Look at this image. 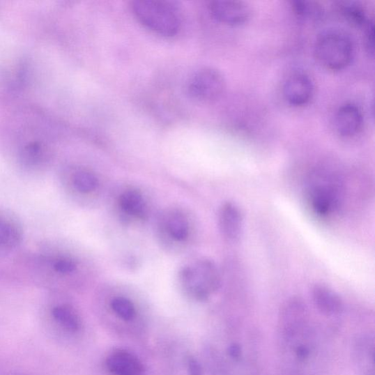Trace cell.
<instances>
[{"mask_svg":"<svg viewBox=\"0 0 375 375\" xmlns=\"http://www.w3.org/2000/svg\"><path fill=\"white\" fill-rule=\"evenodd\" d=\"M226 90V80L218 70L204 68L198 70L187 84L188 94L198 102L210 103L218 100Z\"/></svg>","mask_w":375,"mask_h":375,"instance_id":"cell-4","label":"cell"},{"mask_svg":"<svg viewBox=\"0 0 375 375\" xmlns=\"http://www.w3.org/2000/svg\"><path fill=\"white\" fill-rule=\"evenodd\" d=\"M181 279L186 291L201 301L208 300L221 285L220 270L209 259L198 262L194 268H184Z\"/></svg>","mask_w":375,"mask_h":375,"instance_id":"cell-3","label":"cell"},{"mask_svg":"<svg viewBox=\"0 0 375 375\" xmlns=\"http://www.w3.org/2000/svg\"><path fill=\"white\" fill-rule=\"evenodd\" d=\"M354 50L351 36L339 30L323 33L317 38L314 47L317 62L331 70H339L350 65Z\"/></svg>","mask_w":375,"mask_h":375,"instance_id":"cell-2","label":"cell"},{"mask_svg":"<svg viewBox=\"0 0 375 375\" xmlns=\"http://www.w3.org/2000/svg\"><path fill=\"white\" fill-rule=\"evenodd\" d=\"M229 354L231 357L234 358H239L241 354V349L240 348V346L236 344L231 345L229 348Z\"/></svg>","mask_w":375,"mask_h":375,"instance_id":"cell-23","label":"cell"},{"mask_svg":"<svg viewBox=\"0 0 375 375\" xmlns=\"http://www.w3.org/2000/svg\"><path fill=\"white\" fill-rule=\"evenodd\" d=\"M218 220L223 237L231 242L238 241L243 232L244 223L240 208L231 201H227L220 207Z\"/></svg>","mask_w":375,"mask_h":375,"instance_id":"cell-8","label":"cell"},{"mask_svg":"<svg viewBox=\"0 0 375 375\" xmlns=\"http://www.w3.org/2000/svg\"><path fill=\"white\" fill-rule=\"evenodd\" d=\"M283 93L288 103L303 106L309 102L314 93V85L309 77L296 75L285 82Z\"/></svg>","mask_w":375,"mask_h":375,"instance_id":"cell-9","label":"cell"},{"mask_svg":"<svg viewBox=\"0 0 375 375\" xmlns=\"http://www.w3.org/2000/svg\"><path fill=\"white\" fill-rule=\"evenodd\" d=\"M113 311L125 321H132L136 310L131 300L123 297L114 298L111 304Z\"/></svg>","mask_w":375,"mask_h":375,"instance_id":"cell-20","label":"cell"},{"mask_svg":"<svg viewBox=\"0 0 375 375\" xmlns=\"http://www.w3.org/2000/svg\"><path fill=\"white\" fill-rule=\"evenodd\" d=\"M335 124L337 131L340 135L343 137L354 136L362 127V113L353 104L344 105L337 112Z\"/></svg>","mask_w":375,"mask_h":375,"instance_id":"cell-11","label":"cell"},{"mask_svg":"<svg viewBox=\"0 0 375 375\" xmlns=\"http://www.w3.org/2000/svg\"><path fill=\"white\" fill-rule=\"evenodd\" d=\"M188 367L191 375H203V369H201L198 360L193 357H190L188 359Z\"/></svg>","mask_w":375,"mask_h":375,"instance_id":"cell-22","label":"cell"},{"mask_svg":"<svg viewBox=\"0 0 375 375\" xmlns=\"http://www.w3.org/2000/svg\"><path fill=\"white\" fill-rule=\"evenodd\" d=\"M75 190L82 194H88L93 192L98 184V181L93 172L86 169L77 171L72 177Z\"/></svg>","mask_w":375,"mask_h":375,"instance_id":"cell-17","label":"cell"},{"mask_svg":"<svg viewBox=\"0 0 375 375\" xmlns=\"http://www.w3.org/2000/svg\"><path fill=\"white\" fill-rule=\"evenodd\" d=\"M365 32V43L367 52L372 56L374 55V27L373 22H370L369 24L364 29Z\"/></svg>","mask_w":375,"mask_h":375,"instance_id":"cell-21","label":"cell"},{"mask_svg":"<svg viewBox=\"0 0 375 375\" xmlns=\"http://www.w3.org/2000/svg\"><path fill=\"white\" fill-rule=\"evenodd\" d=\"M167 228L171 236L176 240H184L189 236V224L181 213H173L169 216Z\"/></svg>","mask_w":375,"mask_h":375,"instance_id":"cell-18","label":"cell"},{"mask_svg":"<svg viewBox=\"0 0 375 375\" xmlns=\"http://www.w3.org/2000/svg\"><path fill=\"white\" fill-rule=\"evenodd\" d=\"M209 10L216 20L229 25L243 24L251 17L250 7L246 3L238 0L212 1Z\"/></svg>","mask_w":375,"mask_h":375,"instance_id":"cell-5","label":"cell"},{"mask_svg":"<svg viewBox=\"0 0 375 375\" xmlns=\"http://www.w3.org/2000/svg\"><path fill=\"white\" fill-rule=\"evenodd\" d=\"M308 199L312 211L320 217L333 214L339 205V198L335 188L329 184H316L311 188Z\"/></svg>","mask_w":375,"mask_h":375,"instance_id":"cell-6","label":"cell"},{"mask_svg":"<svg viewBox=\"0 0 375 375\" xmlns=\"http://www.w3.org/2000/svg\"><path fill=\"white\" fill-rule=\"evenodd\" d=\"M312 298L314 306L324 315H338L344 309L342 298L326 285L314 284L312 289Z\"/></svg>","mask_w":375,"mask_h":375,"instance_id":"cell-10","label":"cell"},{"mask_svg":"<svg viewBox=\"0 0 375 375\" xmlns=\"http://www.w3.org/2000/svg\"><path fill=\"white\" fill-rule=\"evenodd\" d=\"M291 3L295 15L301 20L317 22L323 17L324 10L319 3L298 0Z\"/></svg>","mask_w":375,"mask_h":375,"instance_id":"cell-14","label":"cell"},{"mask_svg":"<svg viewBox=\"0 0 375 375\" xmlns=\"http://www.w3.org/2000/svg\"><path fill=\"white\" fill-rule=\"evenodd\" d=\"M54 319L71 332H77L81 327L77 314L66 306H56L52 311Z\"/></svg>","mask_w":375,"mask_h":375,"instance_id":"cell-16","label":"cell"},{"mask_svg":"<svg viewBox=\"0 0 375 375\" xmlns=\"http://www.w3.org/2000/svg\"><path fill=\"white\" fill-rule=\"evenodd\" d=\"M120 206L127 213L142 217L145 213V204L141 194L137 190L125 192L120 197Z\"/></svg>","mask_w":375,"mask_h":375,"instance_id":"cell-15","label":"cell"},{"mask_svg":"<svg viewBox=\"0 0 375 375\" xmlns=\"http://www.w3.org/2000/svg\"><path fill=\"white\" fill-rule=\"evenodd\" d=\"M24 229L18 216L0 208V250L16 249L22 243Z\"/></svg>","mask_w":375,"mask_h":375,"instance_id":"cell-7","label":"cell"},{"mask_svg":"<svg viewBox=\"0 0 375 375\" xmlns=\"http://www.w3.org/2000/svg\"><path fill=\"white\" fill-rule=\"evenodd\" d=\"M341 15L351 24L364 29L372 20L362 4L353 1H342L337 5Z\"/></svg>","mask_w":375,"mask_h":375,"instance_id":"cell-13","label":"cell"},{"mask_svg":"<svg viewBox=\"0 0 375 375\" xmlns=\"http://www.w3.org/2000/svg\"><path fill=\"white\" fill-rule=\"evenodd\" d=\"M45 259H47L48 266L54 272L63 274V275H67V274L74 273L77 268L74 259L67 256H48Z\"/></svg>","mask_w":375,"mask_h":375,"instance_id":"cell-19","label":"cell"},{"mask_svg":"<svg viewBox=\"0 0 375 375\" xmlns=\"http://www.w3.org/2000/svg\"><path fill=\"white\" fill-rule=\"evenodd\" d=\"M107 366L115 375H141L144 367L139 359L126 351H117L107 360Z\"/></svg>","mask_w":375,"mask_h":375,"instance_id":"cell-12","label":"cell"},{"mask_svg":"<svg viewBox=\"0 0 375 375\" xmlns=\"http://www.w3.org/2000/svg\"><path fill=\"white\" fill-rule=\"evenodd\" d=\"M131 7L136 18L154 33L171 37L179 32L181 20L174 5L158 0H135Z\"/></svg>","mask_w":375,"mask_h":375,"instance_id":"cell-1","label":"cell"}]
</instances>
